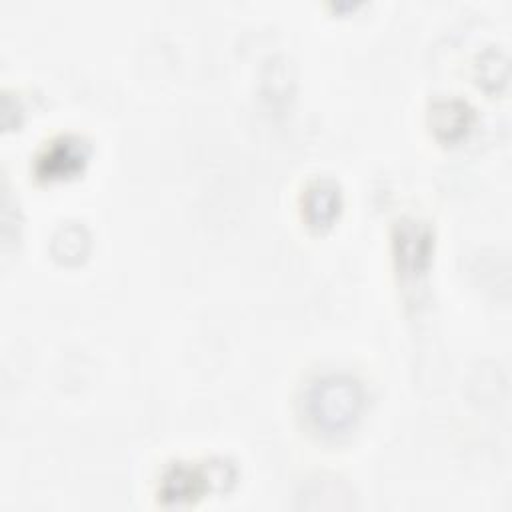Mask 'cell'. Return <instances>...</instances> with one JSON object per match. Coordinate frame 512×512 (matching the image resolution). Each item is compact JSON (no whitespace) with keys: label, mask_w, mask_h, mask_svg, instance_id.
<instances>
[{"label":"cell","mask_w":512,"mask_h":512,"mask_svg":"<svg viewBox=\"0 0 512 512\" xmlns=\"http://www.w3.org/2000/svg\"><path fill=\"white\" fill-rule=\"evenodd\" d=\"M304 406L318 430L338 434L354 424L362 408V388L350 376L328 374L310 384Z\"/></svg>","instance_id":"obj_1"},{"label":"cell","mask_w":512,"mask_h":512,"mask_svg":"<svg viewBox=\"0 0 512 512\" xmlns=\"http://www.w3.org/2000/svg\"><path fill=\"white\" fill-rule=\"evenodd\" d=\"M304 216L312 226H326L338 212L340 192L332 180H314L302 196Z\"/></svg>","instance_id":"obj_5"},{"label":"cell","mask_w":512,"mask_h":512,"mask_svg":"<svg viewBox=\"0 0 512 512\" xmlns=\"http://www.w3.org/2000/svg\"><path fill=\"white\" fill-rule=\"evenodd\" d=\"M204 480L206 472L202 468L192 464H176L164 474L160 496L172 504L190 502L206 490L208 484Z\"/></svg>","instance_id":"obj_4"},{"label":"cell","mask_w":512,"mask_h":512,"mask_svg":"<svg viewBox=\"0 0 512 512\" xmlns=\"http://www.w3.org/2000/svg\"><path fill=\"white\" fill-rule=\"evenodd\" d=\"M472 120L470 108L462 100H442L432 108L434 132L444 140L460 138Z\"/></svg>","instance_id":"obj_6"},{"label":"cell","mask_w":512,"mask_h":512,"mask_svg":"<svg viewBox=\"0 0 512 512\" xmlns=\"http://www.w3.org/2000/svg\"><path fill=\"white\" fill-rule=\"evenodd\" d=\"M432 236L426 224L404 218L394 228V254L398 270L404 276H418L426 270L430 260Z\"/></svg>","instance_id":"obj_2"},{"label":"cell","mask_w":512,"mask_h":512,"mask_svg":"<svg viewBox=\"0 0 512 512\" xmlns=\"http://www.w3.org/2000/svg\"><path fill=\"white\" fill-rule=\"evenodd\" d=\"M88 158V144L78 136H60L52 140L36 158V174L40 178H64L78 172Z\"/></svg>","instance_id":"obj_3"}]
</instances>
